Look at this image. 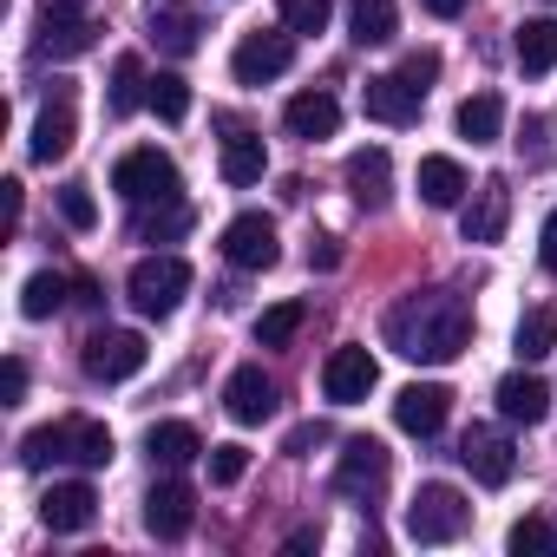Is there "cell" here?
I'll list each match as a JSON object with an SVG mask.
<instances>
[{
    "label": "cell",
    "instance_id": "cell-1",
    "mask_svg": "<svg viewBox=\"0 0 557 557\" xmlns=\"http://www.w3.org/2000/svg\"><path fill=\"white\" fill-rule=\"evenodd\" d=\"M381 335H387L394 355H407V361H420V368H440V361H459V355H466V342H472V309H466L453 289H413V296H400V302L387 309Z\"/></svg>",
    "mask_w": 557,
    "mask_h": 557
},
{
    "label": "cell",
    "instance_id": "cell-2",
    "mask_svg": "<svg viewBox=\"0 0 557 557\" xmlns=\"http://www.w3.org/2000/svg\"><path fill=\"white\" fill-rule=\"evenodd\" d=\"M466 524H472V505H466V492L446 485V479H426V485L407 498V537H413V544H453V537H466Z\"/></svg>",
    "mask_w": 557,
    "mask_h": 557
},
{
    "label": "cell",
    "instance_id": "cell-3",
    "mask_svg": "<svg viewBox=\"0 0 557 557\" xmlns=\"http://www.w3.org/2000/svg\"><path fill=\"white\" fill-rule=\"evenodd\" d=\"M112 190H119L125 203H177L184 177H177V164H171L158 145H138V151H125V158L112 164Z\"/></svg>",
    "mask_w": 557,
    "mask_h": 557
},
{
    "label": "cell",
    "instance_id": "cell-4",
    "mask_svg": "<svg viewBox=\"0 0 557 557\" xmlns=\"http://www.w3.org/2000/svg\"><path fill=\"white\" fill-rule=\"evenodd\" d=\"M184 289H190V262H177V256H145V262L132 269V283H125L132 309H138V315H151V322L177 315Z\"/></svg>",
    "mask_w": 557,
    "mask_h": 557
},
{
    "label": "cell",
    "instance_id": "cell-5",
    "mask_svg": "<svg viewBox=\"0 0 557 557\" xmlns=\"http://www.w3.org/2000/svg\"><path fill=\"white\" fill-rule=\"evenodd\" d=\"M296 66V34L283 27V34H243L236 40V53H230V73H236V86H269V79H283Z\"/></svg>",
    "mask_w": 557,
    "mask_h": 557
},
{
    "label": "cell",
    "instance_id": "cell-6",
    "mask_svg": "<svg viewBox=\"0 0 557 557\" xmlns=\"http://www.w3.org/2000/svg\"><path fill=\"white\" fill-rule=\"evenodd\" d=\"M79 361H86V374H92V381H106V387H112V381H132V374L151 361V348H145V335H138V329H99V335L86 342V355H79Z\"/></svg>",
    "mask_w": 557,
    "mask_h": 557
},
{
    "label": "cell",
    "instance_id": "cell-7",
    "mask_svg": "<svg viewBox=\"0 0 557 557\" xmlns=\"http://www.w3.org/2000/svg\"><path fill=\"white\" fill-rule=\"evenodd\" d=\"M387 466H394V459H387V446L361 433V440H348V446H342V459H335V492L368 505V498H381V485H387Z\"/></svg>",
    "mask_w": 557,
    "mask_h": 557
},
{
    "label": "cell",
    "instance_id": "cell-8",
    "mask_svg": "<svg viewBox=\"0 0 557 557\" xmlns=\"http://www.w3.org/2000/svg\"><path fill=\"white\" fill-rule=\"evenodd\" d=\"M92 40H99V27L73 8V0H47V14H40V40H34V53H40V60H79V53H92Z\"/></svg>",
    "mask_w": 557,
    "mask_h": 557
},
{
    "label": "cell",
    "instance_id": "cell-9",
    "mask_svg": "<svg viewBox=\"0 0 557 557\" xmlns=\"http://www.w3.org/2000/svg\"><path fill=\"white\" fill-rule=\"evenodd\" d=\"M374 381H381V361H374L361 342L335 348V355H329V368H322V394H329L335 407H361V400L374 394Z\"/></svg>",
    "mask_w": 557,
    "mask_h": 557
},
{
    "label": "cell",
    "instance_id": "cell-10",
    "mask_svg": "<svg viewBox=\"0 0 557 557\" xmlns=\"http://www.w3.org/2000/svg\"><path fill=\"white\" fill-rule=\"evenodd\" d=\"M223 256L236 269H275V256H283V243H275V223L262 210H243L223 223Z\"/></svg>",
    "mask_w": 557,
    "mask_h": 557
},
{
    "label": "cell",
    "instance_id": "cell-11",
    "mask_svg": "<svg viewBox=\"0 0 557 557\" xmlns=\"http://www.w3.org/2000/svg\"><path fill=\"white\" fill-rule=\"evenodd\" d=\"M446 413H453V394H446L440 381H413V387L394 394V426L413 433V440H433V433L446 426Z\"/></svg>",
    "mask_w": 557,
    "mask_h": 557
},
{
    "label": "cell",
    "instance_id": "cell-12",
    "mask_svg": "<svg viewBox=\"0 0 557 557\" xmlns=\"http://www.w3.org/2000/svg\"><path fill=\"white\" fill-rule=\"evenodd\" d=\"M505 223H511V190H505V177H485L472 190V203L459 210V236L466 243H498Z\"/></svg>",
    "mask_w": 557,
    "mask_h": 557
},
{
    "label": "cell",
    "instance_id": "cell-13",
    "mask_svg": "<svg viewBox=\"0 0 557 557\" xmlns=\"http://www.w3.org/2000/svg\"><path fill=\"white\" fill-rule=\"evenodd\" d=\"M459 459H466V472H472L479 485H511V472H518L511 440H505V433H492V426H472V433L459 440Z\"/></svg>",
    "mask_w": 557,
    "mask_h": 557
},
{
    "label": "cell",
    "instance_id": "cell-14",
    "mask_svg": "<svg viewBox=\"0 0 557 557\" xmlns=\"http://www.w3.org/2000/svg\"><path fill=\"white\" fill-rule=\"evenodd\" d=\"M190 518H197V492H190L184 479H158V485L145 492V531H151V537H184Z\"/></svg>",
    "mask_w": 557,
    "mask_h": 557
},
{
    "label": "cell",
    "instance_id": "cell-15",
    "mask_svg": "<svg viewBox=\"0 0 557 557\" xmlns=\"http://www.w3.org/2000/svg\"><path fill=\"white\" fill-rule=\"evenodd\" d=\"M420 86L407 79V73H381V79H368L361 86V106H368V119H381V125H413L420 119Z\"/></svg>",
    "mask_w": 557,
    "mask_h": 557
},
{
    "label": "cell",
    "instance_id": "cell-16",
    "mask_svg": "<svg viewBox=\"0 0 557 557\" xmlns=\"http://www.w3.org/2000/svg\"><path fill=\"white\" fill-rule=\"evenodd\" d=\"M223 407H230L236 426H262V420L275 413V381H269L262 368H236V374L223 381Z\"/></svg>",
    "mask_w": 557,
    "mask_h": 557
},
{
    "label": "cell",
    "instance_id": "cell-17",
    "mask_svg": "<svg viewBox=\"0 0 557 557\" xmlns=\"http://www.w3.org/2000/svg\"><path fill=\"white\" fill-rule=\"evenodd\" d=\"M99 518V492L86 485V479H66V485H53L47 498H40V524L47 531H86Z\"/></svg>",
    "mask_w": 557,
    "mask_h": 557
},
{
    "label": "cell",
    "instance_id": "cell-18",
    "mask_svg": "<svg viewBox=\"0 0 557 557\" xmlns=\"http://www.w3.org/2000/svg\"><path fill=\"white\" fill-rule=\"evenodd\" d=\"M27 151H34V164H60V158L73 151V92H66V86H60L53 106L34 119V145H27Z\"/></svg>",
    "mask_w": 557,
    "mask_h": 557
},
{
    "label": "cell",
    "instance_id": "cell-19",
    "mask_svg": "<svg viewBox=\"0 0 557 557\" xmlns=\"http://www.w3.org/2000/svg\"><path fill=\"white\" fill-rule=\"evenodd\" d=\"M283 125H289L296 138H309V145H315V138H335L342 106H335V92H322V86H315V92H296V99L283 106Z\"/></svg>",
    "mask_w": 557,
    "mask_h": 557
},
{
    "label": "cell",
    "instance_id": "cell-20",
    "mask_svg": "<svg viewBox=\"0 0 557 557\" xmlns=\"http://www.w3.org/2000/svg\"><path fill=\"white\" fill-rule=\"evenodd\" d=\"M387 184H394V158H387L381 145H368V151L348 158V190H355L361 210H381V203H387Z\"/></svg>",
    "mask_w": 557,
    "mask_h": 557
},
{
    "label": "cell",
    "instance_id": "cell-21",
    "mask_svg": "<svg viewBox=\"0 0 557 557\" xmlns=\"http://www.w3.org/2000/svg\"><path fill=\"white\" fill-rule=\"evenodd\" d=\"M466 190H472V177H466V164L459 158H420V197L433 203V210H459L466 203Z\"/></svg>",
    "mask_w": 557,
    "mask_h": 557
},
{
    "label": "cell",
    "instance_id": "cell-22",
    "mask_svg": "<svg viewBox=\"0 0 557 557\" xmlns=\"http://www.w3.org/2000/svg\"><path fill=\"white\" fill-rule=\"evenodd\" d=\"M498 413H505L511 426H537V420L550 413V387H544L537 374H505V381H498Z\"/></svg>",
    "mask_w": 557,
    "mask_h": 557
},
{
    "label": "cell",
    "instance_id": "cell-23",
    "mask_svg": "<svg viewBox=\"0 0 557 557\" xmlns=\"http://www.w3.org/2000/svg\"><path fill=\"white\" fill-rule=\"evenodd\" d=\"M145 453H151V466L177 472V466H190V459L203 453V440H197V426H190V420H158V426L145 433Z\"/></svg>",
    "mask_w": 557,
    "mask_h": 557
},
{
    "label": "cell",
    "instance_id": "cell-24",
    "mask_svg": "<svg viewBox=\"0 0 557 557\" xmlns=\"http://www.w3.org/2000/svg\"><path fill=\"white\" fill-rule=\"evenodd\" d=\"M197 34H203V14L197 8H177V0H164V8H151V40L164 53H197Z\"/></svg>",
    "mask_w": 557,
    "mask_h": 557
},
{
    "label": "cell",
    "instance_id": "cell-25",
    "mask_svg": "<svg viewBox=\"0 0 557 557\" xmlns=\"http://www.w3.org/2000/svg\"><path fill=\"white\" fill-rule=\"evenodd\" d=\"M216 164H223V184L249 190V184H262V171H269V151H262V138H256V132H230Z\"/></svg>",
    "mask_w": 557,
    "mask_h": 557
},
{
    "label": "cell",
    "instance_id": "cell-26",
    "mask_svg": "<svg viewBox=\"0 0 557 557\" xmlns=\"http://www.w3.org/2000/svg\"><path fill=\"white\" fill-rule=\"evenodd\" d=\"M453 125H459V138H472V145H498V132H505V99H498V92H472Z\"/></svg>",
    "mask_w": 557,
    "mask_h": 557
},
{
    "label": "cell",
    "instance_id": "cell-27",
    "mask_svg": "<svg viewBox=\"0 0 557 557\" xmlns=\"http://www.w3.org/2000/svg\"><path fill=\"white\" fill-rule=\"evenodd\" d=\"M511 53H518L524 73H557V21L550 14L544 21H524L518 40H511Z\"/></svg>",
    "mask_w": 557,
    "mask_h": 557
},
{
    "label": "cell",
    "instance_id": "cell-28",
    "mask_svg": "<svg viewBox=\"0 0 557 557\" xmlns=\"http://www.w3.org/2000/svg\"><path fill=\"white\" fill-rule=\"evenodd\" d=\"M151 99V79H145V66H138V53H119V66H112V119H132L138 106Z\"/></svg>",
    "mask_w": 557,
    "mask_h": 557
},
{
    "label": "cell",
    "instance_id": "cell-29",
    "mask_svg": "<svg viewBox=\"0 0 557 557\" xmlns=\"http://www.w3.org/2000/svg\"><path fill=\"white\" fill-rule=\"evenodd\" d=\"M511 342H518V361H544V355H557V309H524Z\"/></svg>",
    "mask_w": 557,
    "mask_h": 557
},
{
    "label": "cell",
    "instance_id": "cell-30",
    "mask_svg": "<svg viewBox=\"0 0 557 557\" xmlns=\"http://www.w3.org/2000/svg\"><path fill=\"white\" fill-rule=\"evenodd\" d=\"M66 459H73V466H112V426H99V420H66Z\"/></svg>",
    "mask_w": 557,
    "mask_h": 557
},
{
    "label": "cell",
    "instance_id": "cell-31",
    "mask_svg": "<svg viewBox=\"0 0 557 557\" xmlns=\"http://www.w3.org/2000/svg\"><path fill=\"white\" fill-rule=\"evenodd\" d=\"M60 309H66V275H53V269L27 275V289H21V315H27V322H47V315H60Z\"/></svg>",
    "mask_w": 557,
    "mask_h": 557
},
{
    "label": "cell",
    "instance_id": "cell-32",
    "mask_svg": "<svg viewBox=\"0 0 557 557\" xmlns=\"http://www.w3.org/2000/svg\"><path fill=\"white\" fill-rule=\"evenodd\" d=\"M184 230H190V203H184V197H177V203H158V210L145 203V216L132 223L138 243H171V236H184Z\"/></svg>",
    "mask_w": 557,
    "mask_h": 557
},
{
    "label": "cell",
    "instance_id": "cell-33",
    "mask_svg": "<svg viewBox=\"0 0 557 557\" xmlns=\"http://www.w3.org/2000/svg\"><path fill=\"white\" fill-rule=\"evenodd\" d=\"M394 27H400V8H394V0H355V40H361V47H387Z\"/></svg>",
    "mask_w": 557,
    "mask_h": 557
},
{
    "label": "cell",
    "instance_id": "cell-34",
    "mask_svg": "<svg viewBox=\"0 0 557 557\" xmlns=\"http://www.w3.org/2000/svg\"><path fill=\"white\" fill-rule=\"evenodd\" d=\"M302 302H275V309H262L256 315V348H289L296 342V329H302Z\"/></svg>",
    "mask_w": 557,
    "mask_h": 557
},
{
    "label": "cell",
    "instance_id": "cell-35",
    "mask_svg": "<svg viewBox=\"0 0 557 557\" xmlns=\"http://www.w3.org/2000/svg\"><path fill=\"white\" fill-rule=\"evenodd\" d=\"M60 459H66V420L34 426V433L21 440V466H27V472H47V466H60Z\"/></svg>",
    "mask_w": 557,
    "mask_h": 557
},
{
    "label": "cell",
    "instance_id": "cell-36",
    "mask_svg": "<svg viewBox=\"0 0 557 557\" xmlns=\"http://www.w3.org/2000/svg\"><path fill=\"white\" fill-rule=\"evenodd\" d=\"M505 550H511V557H557V524H544V518H518V524L505 531Z\"/></svg>",
    "mask_w": 557,
    "mask_h": 557
},
{
    "label": "cell",
    "instance_id": "cell-37",
    "mask_svg": "<svg viewBox=\"0 0 557 557\" xmlns=\"http://www.w3.org/2000/svg\"><path fill=\"white\" fill-rule=\"evenodd\" d=\"M145 106H151V112H158L164 125H177V119L190 112V86H184L177 73H158V79H151V99H145Z\"/></svg>",
    "mask_w": 557,
    "mask_h": 557
},
{
    "label": "cell",
    "instance_id": "cell-38",
    "mask_svg": "<svg viewBox=\"0 0 557 557\" xmlns=\"http://www.w3.org/2000/svg\"><path fill=\"white\" fill-rule=\"evenodd\" d=\"M275 8H283L289 34H322L329 27V0H275Z\"/></svg>",
    "mask_w": 557,
    "mask_h": 557
},
{
    "label": "cell",
    "instance_id": "cell-39",
    "mask_svg": "<svg viewBox=\"0 0 557 557\" xmlns=\"http://www.w3.org/2000/svg\"><path fill=\"white\" fill-rule=\"evenodd\" d=\"M203 459H210V485H236L249 472V446H236V440L230 446H210Z\"/></svg>",
    "mask_w": 557,
    "mask_h": 557
},
{
    "label": "cell",
    "instance_id": "cell-40",
    "mask_svg": "<svg viewBox=\"0 0 557 557\" xmlns=\"http://www.w3.org/2000/svg\"><path fill=\"white\" fill-rule=\"evenodd\" d=\"M60 216H66L73 230H99V203H92V190H86V184H66V190H60Z\"/></svg>",
    "mask_w": 557,
    "mask_h": 557
},
{
    "label": "cell",
    "instance_id": "cell-41",
    "mask_svg": "<svg viewBox=\"0 0 557 557\" xmlns=\"http://www.w3.org/2000/svg\"><path fill=\"white\" fill-rule=\"evenodd\" d=\"M400 73H407V79L426 92V86L440 79V53H433V47H420V53H407V60H400Z\"/></svg>",
    "mask_w": 557,
    "mask_h": 557
},
{
    "label": "cell",
    "instance_id": "cell-42",
    "mask_svg": "<svg viewBox=\"0 0 557 557\" xmlns=\"http://www.w3.org/2000/svg\"><path fill=\"white\" fill-rule=\"evenodd\" d=\"M27 400V361H8L0 368V407H21Z\"/></svg>",
    "mask_w": 557,
    "mask_h": 557
},
{
    "label": "cell",
    "instance_id": "cell-43",
    "mask_svg": "<svg viewBox=\"0 0 557 557\" xmlns=\"http://www.w3.org/2000/svg\"><path fill=\"white\" fill-rule=\"evenodd\" d=\"M537 262L557 275V210H550V216H544V230H537Z\"/></svg>",
    "mask_w": 557,
    "mask_h": 557
},
{
    "label": "cell",
    "instance_id": "cell-44",
    "mask_svg": "<svg viewBox=\"0 0 557 557\" xmlns=\"http://www.w3.org/2000/svg\"><path fill=\"white\" fill-rule=\"evenodd\" d=\"M309 262H315V269H335V262H342V243H335V236H315Z\"/></svg>",
    "mask_w": 557,
    "mask_h": 557
},
{
    "label": "cell",
    "instance_id": "cell-45",
    "mask_svg": "<svg viewBox=\"0 0 557 557\" xmlns=\"http://www.w3.org/2000/svg\"><path fill=\"white\" fill-rule=\"evenodd\" d=\"M420 8H426V14H433V21H459V14H466V8H472V0H420Z\"/></svg>",
    "mask_w": 557,
    "mask_h": 557
},
{
    "label": "cell",
    "instance_id": "cell-46",
    "mask_svg": "<svg viewBox=\"0 0 557 557\" xmlns=\"http://www.w3.org/2000/svg\"><path fill=\"white\" fill-rule=\"evenodd\" d=\"M322 440H329L322 426H296V433H289V453H309V446H322Z\"/></svg>",
    "mask_w": 557,
    "mask_h": 557
},
{
    "label": "cell",
    "instance_id": "cell-47",
    "mask_svg": "<svg viewBox=\"0 0 557 557\" xmlns=\"http://www.w3.org/2000/svg\"><path fill=\"white\" fill-rule=\"evenodd\" d=\"M315 544H322V531H289V550H296V557H302V550H315Z\"/></svg>",
    "mask_w": 557,
    "mask_h": 557
}]
</instances>
